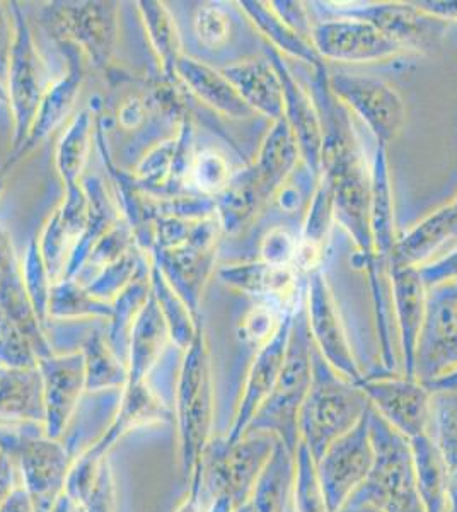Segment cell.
<instances>
[{"instance_id":"6da1fadb","label":"cell","mask_w":457,"mask_h":512,"mask_svg":"<svg viewBox=\"0 0 457 512\" xmlns=\"http://www.w3.org/2000/svg\"><path fill=\"white\" fill-rule=\"evenodd\" d=\"M331 89L371 127L382 144L400 134L405 122V105L388 82L359 74H335Z\"/></svg>"},{"instance_id":"7a4b0ae2","label":"cell","mask_w":457,"mask_h":512,"mask_svg":"<svg viewBox=\"0 0 457 512\" xmlns=\"http://www.w3.org/2000/svg\"><path fill=\"white\" fill-rule=\"evenodd\" d=\"M311 40L318 55L338 62H374L401 52L376 24L365 18L323 21L311 30Z\"/></svg>"},{"instance_id":"3957f363","label":"cell","mask_w":457,"mask_h":512,"mask_svg":"<svg viewBox=\"0 0 457 512\" xmlns=\"http://www.w3.org/2000/svg\"><path fill=\"white\" fill-rule=\"evenodd\" d=\"M367 19L393 41L396 47L423 48L435 47L446 30L444 19L432 16L422 7L379 6L367 11Z\"/></svg>"},{"instance_id":"277c9868","label":"cell","mask_w":457,"mask_h":512,"mask_svg":"<svg viewBox=\"0 0 457 512\" xmlns=\"http://www.w3.org/2000/svg\"><path fill=\"white\" fill-rule=\"evenodd\" d=\"M278 76L284 84L285 122L289 123L292 134L296 137L299 152L306 159L309 168L319 173L323 168L324 132L318 111L314 110L311 98L297 84L287 67L275 64Z\"/></svg>"},{"instance_id":"5b68a950","label":"cell","mask_w":457,"mask_h":512,"mask_svg":"<svg viewBox=\"0 0 457 512\" xmlns=\"http://www.w3.org/2000/svg\"><path fill=\"white\" fill-rule=\"evenodd\" d=\"M227 79L239 89L244 103L253 106L268 117H285L284 84L275 65L256 59L227 70Z\"/></svg>"},{"instance_id":"8992f818","label":"cell","mask_w":457,"mask_h":512,"mask_svg":"<svg viewBox=\"0 0 457 512\" xmlns=\"http://www.w3.org/2000/svg\"><path fill=\"white\" fill-rule=\"evenodd\" d=\"M457 233V217L454 207L440 210L420 226L415 227L403 241L393 248L394 265L417 267L429 258L451 234Z\"/></svg>"},{"instance_id":"52a82bcc","label":"cell","mask_w":457,"mask_h":512,"mask_svg":"<svg viewBox=\"0 0 457 512\" xmlns=\"http://www.w3.org/2000/svg\"><path fill=\"white\" fill-rule=\"evenodd\" d=\"M297 156H299V146L289 123L285 122V118L277 120L275 127L265 140L260 164L256 169V181L263 195L272 193L275 188L282 185V181H285L290 171L296 166Z\"/></svg>"},{"instance_id":"ba28073f","label":"cell","mask_w":457,"mask_h":512,"mask_svg":"<svg viewBox=\"0 0 457 512\" xmlns=\"http://www.w3.org/2000/svg\"><path fill=\"white\" fill-rule=\"evenodd\" d=\"M331 216H333V197H331L330 183L324 180L314 195L313 207H311V214L307 219L304 236L297 243L294 265L299 270L311 272L318 268L319 262L323 258L326 236L330 231Z\"/></svg>"},{"instance_id":"9c48e42d","label":"cell","mask_w":457,"mask_h":512,"mask_svg":"<svg viewBox=\"0 0 457 512\" xmlns=\"http://www.w3.org/2000/svg\"><path fill=\"white\" fill-rule=\"evenodd\" d=\"M232 284L239 289L268 296L278 303L289 304L296 299L297 277L292 267H273L268 263H256L231 270Z\"/></svg>"},{"instance_id":"30bf717a","label":"cell","mask_w":457,"mask_h":512,"mask_svg":"<svg viewBox=\"0 0 457 512\" xmlns=\"http://www.w3.org/2000/svg\"><path fill=\"white\" fill-rule=\"evenodd\" d=\"M371 231L374 248L379 255L393 251V202L389 188L388 163L384 149H379L371 180Z\"/></svg>"},{"instance_id":"8fae6325","label":"cell","mask_w":457,"mask_h":512,"mask_svg":"<svg viewBox=\"0 0 457 512\" xmlns=\"http://www.w3.org/2000/svg\"><path fill=\"white\" fill-rule=\"evenodd\" d=\"M253 11H255V18L261 24V28L267 31L268 36L272 38L277 45L284 48L285 52L296 55L299 59L309 60L313 64H318L319 55L309 43L302 40L296 30H292L289 24L285 23L284 19L268 11L261 4H253Z\"/></svg>"},{"instance_id":"7c38bea8","label":"cell","mask_w":457,"mask_h":512,"mask_svg":"<svg viewBox=\"0 0 457 512\" xmlns=\"http://www.w3.org/2000/svg\"><path fill=\"white\" fill-rule=\"evenodd\" d=\"M297 241L285 229H273L261 246V255L273 267H292L296 258Z\"/></svg>"},{"instance_id":"4fadbf2b","label":"cell","mask_w":457,"mask_h":512,"mask_svg":"<svg viewBox=\"0 0 457 512\" xmlns=\"http://www.w3.org/2000/svg\"><path fill=\"white\" fill-rule=\"evenodd\" d=\"M195 180L205 192H219L229 181V168L215 152H203L195 166Z\"/></svg>"},{"instance_id":"5bb4252c","label":"cell","mask_w":457,"mask_h":512,"mask_svg":"<svg viewBox=\"0 0 457 512\" xmlns=\"http://www.w3.org/2000/svg\"><path fill=\"white\" fill-rule=\"evenodd\" d=\"M197 33L203 45L220 47L229 38V19L217 7H205L198 12Z\"/></svg>"},{"instance_id":"9a60e30c","label":"cell","mask_w":457,"mask_h":512,"mask_svg":"<svg viewBox=\"0 0 457 512\" xmlns=\"http://www.w3.org/2000/svg\"><path fill=\"white\" fill-rule=\"evenodd\" d=\"M422 277L423 284H439L447 280H457V250L452 255L442 258L437 263H432L429 267L418 270Z\"/></svg>"},{"instance_id":"2e32d148","label":"cell","mask_w":457,"mask_h":512,"mask_svg":"<svg viewBox=\"0 0 457 512\" xmlns=\"http://www.w3.org/2000/svg\"><path fill=\"white\" fill-rule=\"evenodd\" d=\"M273 315L267 309H258L248 320L249 333L251 337H265L268 332H272Z\"/></svg>"},{"instance_id":"e0dca14e","label":"cell","mask_w":457,"mask_h":512,"mask_svg":"<svg viewBox=\"0 0 457 512\" xmlns=\"http://www.w3.org/2000/svg\"><path fill=\"white\" fill-rule=\"evenodd\" d=\"M422 7L423 11L430 12L432 16L449 21V19H457V2H429Z\"/></svg>"}]
</instances>
